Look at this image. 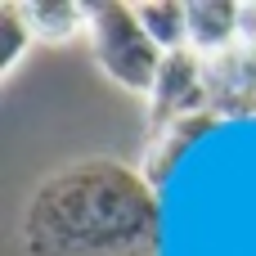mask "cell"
Returning <instances> with one entry per match:
<instances>
[{
	"mask_svg": "<svg viewBox=\"0 0 256 256\" xmlns=\"http://www.w3.org/2000/svg\"><path fill=\"white\" fill-rule=\"evenodd\" d=\"M162 207L148 176L122 158L54 166L22 202V256H158Z\"/></svg>",
	"mask_w": 256,
	"mask_h": 256,
	"instance_id": "1",
	"label": "cell"
},
{
	"mask_svg": "<svg viewBox=\"0 0 256 256\" xmlns=\"http://www.w3.org/2000/svg\"><path fill=\"white\" fill-rule=\"evenodd\" d=\"M86 40H90V54H94L99 76L112 81L117 90H126V94H135V99L148 104L166 54L158 50V40L135 18V4L130 0H104V4H94L90 36Z\"/></svg>",
	"mask_w": 256,
	"mask_h": 256,
	"instance_id": "2",
	"label": "cell"
},
{
	"mask_svg": "<svg viewBox=\"0 0 256 256\" xmlns=\"http://www.w3.org/2000/svg\"><path fill=\"white\" fill-rule=\"evenodd\" d=\"M212 108V90H207V63L194 54V50H176L166 54L162 72H158V86L144 104V135L189 117V112H207Z\"/></svg>",
	"mask_w": 256,
	"mask_h": 256,
	"instance_id": "3",
	"label": "cell"
},
{
	"mask_svg": "<svg viewBox=\"0 0 256 256\" xmlns=\"http://www.w3.org/2000/svg\"><path fill=\"white\" fill-rule=\"evenodd\" d=\"M225 117L216 112V108H207V112H189V117H180V122H171V126H162V130H153V135H144V162H140V171L148 176V184L158 189L166 176H171V166H176V158L198 140V135H207V130H216Z\"/></svg>",
	"mask_w": 256,
	"mask_h": 256,
	"instance_id": "4",
	"label": "cell"
},
{
	"mask_svg": "<svg viewBox=\"0 0 256 256\" xmlns=\"http://www.w3.org/2000/svg\"><path fill=\"white\" fill-rule=\"evenodd\" d=\"M238 45H243V4H230V0L189 4V50L198 58L212 63V58H220Z\"/></svg>",
	"mask_w": 256,
	"mask_h": 256,
	"instance_id": "5",
	"label": "cell"
},
{
	"mask_svg": "<svg viewBox=\"0 0 256 256\" xmlns=\"http://www.w3.org/2000/svg\"><path fill=\"white\" fill-rule=\"evenodd\" d=\"M27 27L36 36V45H68L76 36H90V14L94 4L81 0H22Z\"/></svg>",
	"mask_w": 256,
	"mask_h": 256,
	"instance_id": "6",
	"label": "cell"
},
{
	"mask_svg": "<svg viewBox=\"0 0 256 256\" xmlns=\"http://www.w3.org/2000/svg\"><path fill=\"white\" fill-rule=\"evenodd\" d=\"M135 18L158 40L162 54L189 50V4H180V0H140L135 4Z\"/></svg>",
	"mask_w": 256,
	"mask_h": 256,
	"instance_id": "7",
	"label": "cell"
},
{
	"mask_svg": "<svg viewBox=\"0 0 256 256\" xmlns=\"http://www.w3.org/2000/svg\"><path fill=\"white\" fill-rule=\"evenodd\" d=\"M32 45H36V36L27 27L22 0H0V81L14 76V68L27 58Z\"/></svg>",
	"mask_w": 256,
	"mask_h": 256,
	"instance_id": "8",
	"label": "cell"
}]
</instances>
